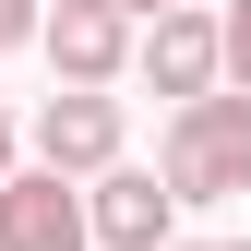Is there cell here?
Listing matches in <instances>:
<instances>
[{"mask_svg":"<svg viewBox=\"0 0 251 251\" xmlns=\"http://www.w3.org/2000/svg\"><path fill=\"white\" fill-rule=\"evenodd\" d=\"M132 72H144L168 108L215 96V84H227V60H215V12H203V0H192V12H155L144 36H132Z\"/></svg>","mask_w":251,"mask_h":251,"instance_id":"cell-4","label":"cell"},{"mask_svg":"<svg viewBox=\"0 0 251 251\" xmlns=\"http://www.w3.org/2000/svg\"><path fill=\"white\" fill-rule=\"evenodd\" d=\"M155 179H168V203H239L251 192V96H192L168 108V132H155Z\"/></svg>","mask_w":251,"mask_h":251,"instance_id":"cell-1","label":"cell"},{"mask_svg":"<svg viewBox=\"0 0 251 251\" xmlns=\"http://www.w3.org/2000/svg\"><path fill=\"white\" fill-rule=\"evenodd\" d=\"M36 36V0H0V48H24Z\"/></svg>","mask_w":251,"mask_h":251,"instance_id":"cell-8","label":"cell"},{"mask_svg":"<svg viewBox=\"0 0 251 251\" xmlns=\"http://www.w3.org/2000/svg\"><path fill=\"white\" fill-rule=\"evenodd\" d=\"M132 36H144V24H132V12H108V0H48V12H36L48 72H60V84H84V96H108V84L132 72Z\"/></svg>","mask_w":251,"mask_h":251,"instance_id":"cell-2","label":"cell"},{"mask_svg":"<svg viewBox=\"0 0 251 251\" xmlns=\"http://www.w3.org/2000/svg\"><path fill=\"white\" fill-rule=\"evenodd\" d=\"M168 251H251V239H168Z\"/></svg>","mask_w":251,"mask_h":251,"instance_id":"cell-11","label":"cell"},{"mask_svg":"<svg viewBox=\"0 0 251 251\" xmlns=\"http://www.w3.org/2000/svg\"><path fill=\"white\" fill-rule=\"evenodd\" d=\"M120 132H132V120H120V96L60 84V96L36 108V168H48V179H108V168H120Z\"/></svg>","mask_w":251,"mask_h":251,"instance_id":"cell-3","label":"cell"},{"mask_svg":"<svg viewBox=\"0 0 251 251\" xmlns=\"http://www.w3.org/2000/svg\"><path fill=\"white\" fill-rule=\"evenodd\" d=\"M108 12H132V24H155V12H192V0H108Z\"/></svg>","mask_w":251,"mask_h":251,"instance_id":"cell-9","label":"cell"},{"mask_svg":"<svg viewBox=\"0 0 251 251\" xmlns=\"http://www.w3.org/2000/svg\"><path fill=\"white\" fill-rule=\"evenodd\" d=\"M84 239H96V251H168L179 239L168 179H155V168H108L96 192H84Z\"/></svg>","mask_w":251,"mask_h":251,"instance_id":"cell-5","label":"cell"},{"mask_svg":"<svg viewBox=\"0 0 251 251\" xmlns=\"http://www.w3.org/2000/svg\"><path fill=\"white\" fill-rule=\"evenodd\" d=\"M0 251H96L84 239V192L48 168H12L0 179Z\"/></svg>","mask_w":251,"mask_h":251,"instance_id":"cell-6","label":"cell"},{"mask_svg":"<svg viewBox=\"0 0 251 251\" xmlns=\"http://www.w3.org/2000/svg\"><path fill=\"white\" fill-rule=\"evenodd\" d=\"M215 60H227V96H251V0L215 12Z\"/></svg>","mask_w":251,"mask_h":251,"instance_id":"cell-7","label":"cell"},{"mask_svg":"<svg viewBox=\"0 0 251 251\" xmlns=\"http://www.w3.org/2000/svg\"><path fill=\"white\" fill-rule=\"evenodd\" d=\"M0 179H12V96H0Z\"/></svg>","mask_w":251,"mask_h":251,"instance_id":"cell-10","label":"cell"}]
</instances>
